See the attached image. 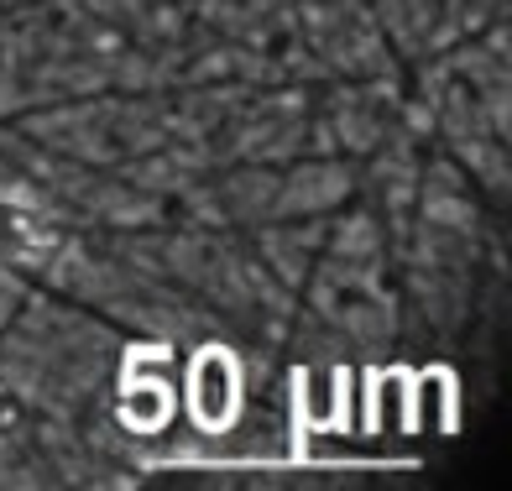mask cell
Segmentation results:
<instances>
[{
  "mask_svg": "<svg viewBox=\"0 0 512 491\" xmlns=\"http://www.w3.org/2000/svg\"><path fill=\"white\" fill-rule=\"evenodd\" d=\"M246 403V382H241V361L225 345H204L183 371V408L204 434H225L236 424V413Z\"/></svg>",
  "mask_w": 512,
  "mask_h": 491,
  "instance_id": "obj_1",
  "label": "cell"
},
{
  "mask_svg": "<svg viewBox=\"0 0 512 491\" xmlns=\"http://www.w3.org/2000/svg\"><path fill=\"white\" fill-rule=\"evenodd\" d=\"M356 408V377L351 366L309 361L293 371V413L309 434H335Z\"/></svg>",
  "mask_w": 512,
  "mask_h": 491,
  "instance_id": "obj_2",
  "label": "cell"
},
{
  "mask_svg": "<svg viewBox=\"0 0 512 491\" xmlns=\"http://www.w3.org/2000/svg\"><path fill=\"white\" fill-rule=\"evenodd\" d=\"M173 361L162 350H147V356H131V371H126V387H121V418L126 429L136 434H152L168 424L173 413V382H168Z\"/></svg>",
  "mask_w": 512,
  "mask_h": 491,
  "instance_id": "obj_3",
  "label": "cell"
},
{
  "mask_svg": "<svg viewBox=\"0 0 512 491\" xmlns=\"http://www.w3.org/2000/svg\"><path fill=\"white\" fill-rule=\"evenodd\" d=\"M408 413H413V434H455L460 424V387L455 371L429 366L408 377Z\"/></svg>",
  "mask_w": 512,
  "mask_h": 491,
  "instance_id": "obj_4",
  "label": "cell"
},
{
  "mask_svg": "<svg viewBox=\"0 0 512 491\" xmlns=\"http://www.w3.org/2000/svg\"><path fill=\"white\" fill-rule=\"evenodd\" d=\"M408 377H413V371L387 366V371H371V377H366V392H356V397H361V408H366V429H371V434H392V439L413 434Z\"/></svg>",
  "mask_w": 512,
  "mask_h": 491,
  "instance_id": "obj_5",
  "label": "cell"
},
{
  "mask_svg": "<svg viewBox=\"0 0 512 491\" xmlns=\"http://www.w3.org/2000/svg\"><path fill=\"white\" fill-rule=\"evenodd\" d=\"M53 246V225L21 199H0V256L11 262H37Z\"/></svg>",
  "mask_w": 512,
  "mask_h": 491,
  "instance_id": "obj_6",
  "label": "cell"
},
{
  "mask_svg": "<svg viewBox=\"0 0 512 491\" xmlns=\"http://www.w3.org/2000/svg\"><path fill=\"white\" fill-rule=\"evenodd\" d=\"M21 418H27V408L16 403L11 392H0V434H11V429H21Z\"/></svg>",
  "mask_w": 512,
  "mask_h": 491,
  "instance_id": "obj_7",
  "label": "cell"
}]
</instances>
